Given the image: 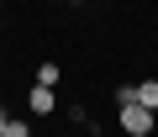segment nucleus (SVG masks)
<instances>
[{
  "instance_id": "f257e3e1",
  "label": "nucleus",
  "mask_w": 158,
  "mask_h": 137,
  "mask_svg": "<svg viewBox=\"0 0 158 137\" xmlns=\"http://www.w3.org/2000/svg\"><path fill=\"white\" fill-rule=\"evenodd\" d=\"M116 127H121L127 137H148V132L158 127V111H148V106H137V100H132V106H121V111H116Z\"/></svg>"
},
{
  "instance_id": "f03ea898",
  "label": "nucleus",
  "mask_w": 158,
  "mask_h": 137,
  "mask_svg": "<svg viewBox=\"0 0 158 137\" xmlns=\"http://www.w3.org/2000/svg\"><path fill=\"white\" fill-rule=\"evenodd\" d=\"M48 111H58L53 90H48V85H32V116H48Z\"/></svg>"
},
{
  "instance_id": "7ed1b4c3",
  "label": "nucleus",
  "mask_w": 158,
  "mask_h": 137,
  "mask_svg": "<svg viewBox=\"0 0 158 137\" xmlns=\"http://www.w3.org/2000/svg\"><path fill=\"white\" fill-rule=\"evenodd\" d=\"M137 106L158 111V79H142V85H137Z\"/></svg>"
},
{
  "instance_id": "20e7f679",
  "label": "nucleus",
  "mask_w": 158,
  "mask_h": 137,
  "mask_svg": "<svg viewBox=\"0 0 158 137\" xmlns=\"http://www.w3.org/2000/svg\"><path fill=\"white\" fill-rule=\"evenodd\" d=\"M58 79H63V68H58V63H37V85L58 90Z\"/></svg>"
},
{
  "instance_id": "39448f33",
  "label": "nucleus",
  "mask_w": 158,
  "mask_h": 137,
  "mask_svg": "<svg viewBox=\"0 0 158 137\" xmlns=\"http://www.w3.org/2000/svg\"><path fill=\"white\" fill-rule=\"evenodd\" d=\"M0 137H32V132H27V121H16V116H11V121H6V132H0Z\"/></svg>"
},
{
  "instance_id": "423d86ee",
  "label": "nucleus",
  "mask_w": 158,
  "mask_h": 137,
  "mask_svg": "<svg viewBox=\"0 0 158 137\" xmlns=\"http://www.w3.org/2000/svg\"><path fill=\"white\" fill-rule=\"evenodd\" d=\"M6 121H11V111H0V132H6Z\"/></svg>"
},
{
  "instance_id": "0eeeda50",
  "label": "nucleus",
  "mask_w": 158,
  "mask_h": 137,
  "mask_svg": "<svg viewBox=\"0 0 158 137\" xmlns=\"http://www.w3.org/2000/svg\"><path fill=\"white\" fill-rule=\"evenodd\" d=\"M69 6H79V0H69Z\"/></svg>"
}]
</instances>
